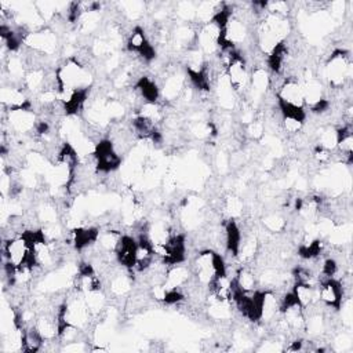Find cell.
I'll return each mask as SVG.
<instances>
[{
  "label": "cell",
  "mask_w": 353,
  "mask_h": 353,
  "mask_svg": "<svg viewBox=\"0 0 353 353\" xmlns=\"http://www.w3.org/2000/svg\"><path fill=\"white\" fill-rule=\"evenodd\" d=\"M58 91L69 90H88L92 85L94 74L91 68L80 63L74 57L66 58L59 66L55 68Z\"/></svg>",
  "instance_id": "1"
},
{
  "label": "cell",
  "mask_w": 353,
  "mask_h": 353,
  "mask_svg": "<svg viewBox=\"0 0 353 353\" xmlns=\"http://www.w3.org/2000/svg\"><path fill=\"white\" fill-rule=\"evenodd\" d=\"M190 268L197 284L210 288L211 283L215 280L216 276L225 274L226 263L223 255L218 254L214 250L204 248L194 255Z\"/></svg>",
  "instance_id": "2"
},
{
  "label": "cell",
  "mask_w": 353,
  "mask_h": 353,
  "mask_svg": "<svg viewBox=\"0 0 353 353\" xmlns=\"http://www.w3.org/2000/svg\"><path fill=\"white\" fill-rule=\"evenodd\" d=\"M323 77L332 90H338L350 83L352 79V58L345 48L331 51L323 66Z\"/></svg>",
  "instance_id": "3"
},
{
  "label": "cell",
  "mask_w": 353,
  "mask_h": 353,
  "mask_svg": "<svg viewBox=\"0 0 353 353\" xmlns=\"http://www.w3.org/2000/svg\"><path fill=\"white\" fill-rule=\"evenodd\" d=\"M23 46L39 54L51 57L58 48V34L50 26H44L41 29L28 32L23 37Z\"/></svg>",
  "instance_id": "4"
},
{
  "label": "cell",
  "mask_w": 353,
  "mask_h": 353,
  "mask_svg": "<svg viewBox=\"0 0 353 353\" xmlns=\"http://www.w3.org/2000/svg\"><path fill=\"white\" fill-rule=\"evenodd\" d=\"M94 157L97 164V172L105 174V175H109L117 171L123 160V157L116 152L109 138H105L97 143L94 150Z\"/></svg>",
  "instance_id": "5"
},
{
  "label": "cell",
  "mask_w": 353,
  "mask_h": 353,
  "mask_svg": "<svg viewBox=\"0 0 353 353\" xmlns=\"http://www.w3.org/2000/svg\"><path fill=\"white\" fill-rule=\"evenodd\" d=\"M225 74L237 95L247 92L250 85V70H248V62L240 51L228 63Z\"/></svg>",
  "instance_id": "6"
},
{
  "label": "cell",
  "mask_w": 353,
  "mask_h": 353,
  "mask_svg": "<svg viewBox=\"0 0 353 353\" xmlns=\"http://www.w3.org/2000/svg\"><path fill=\"white\" fill-rule=\"evenodd\" d=\"M317 295L321 305L327 309L339 312V307L345 299V292L339 279H325L319 283Z\"/></svg>",
  "instance_id": "7"
},
{
  "label": "cell",
  "mask_w": 353,
  "mask_h": 353,
  "mask_svg": "<svg viewBox=\"0 0 353 353\" xmlns=\"http://www.w3.org/2000/svg\"><path fill=\"white\" fill-rule=\"evenodd\" d=\"M277 102L291 105V106H298V108H305V98H303V90L299 79L295 77H287L281 83V85L277 88L274 92Z\"/></svg>",
  "instance_id": "8"
},
{
  "label": "cell",
  "mask_w": 353,
  "mask_h": 353,
  "mask_svg": "<svg viewBox=\"0 0 353 353\" xmlns=\"http://www.w3.org/2000/svg\"><path fill=\"white\" fill-rule=\"evenodd\" d=\"M193 273H192V268L182 265V263H175V265H170L167 268L165 272V277H164V287L167 290H182L185 288V285L192 280Z\"/></svg>",
  "instance_id": "9"
},
{
  "label": "cell",
  "mask_w": 353,
  "mask_h": 353,
  "mask_svg": "<svg viewBox=\"0 0 353 353\" xmlns=\"http://www.w3.org/2000/svg\"><path fill=\"white\" fill-rule=\"evenodd\" d=\"M135 252H137V239L131 234H123L114 251L117 263L131 272L135 265Z\"/></svg>",
  "instance_id": "10"
},
{
  "label": "cell",
  "mask_w": 353,
  "mask_h": 353,
  "mask_svg": "<svg viewBox=\"0 0 353 353\" xmlns=\"http://www.w3.org/2000/svg\"><path fill=\"white\" fill-rule=\"evenodd\" d=\"M280 314V296L273 290L263 291L259 321L269 324Z\"/></svg>",
  "instance_id": "11"
},
{
  "label": "cell",
  "mask_w": 353,
  "mask_h": 353,
  "mask_svg": "<svg viewBox=\"0 0 353 353\" xmlns=\"http://www.w3.org/2000/svg\"><path fill=\"white\" fill-rule=\"evenodd\" d=\"M234 283L243 291H255L258 288V274L252 266L241 265L236 273Z\"/></svg>",
  "instance_id": "12"
},
{
  "label": "cell",
  "mask_w": 353,
  "mask_h": 353,
  "mask_svg": "<svg viewBox=\"0 0 353 353\" xmlns=\"http://www.w3.org/2000/svg\"><path fill=\"white\" fill-rule=\"evenodd\" d=\"M221 207L230 219H239L244 212V201L236 194H226Z\"/></svg>",
  "instance_id": "13"
},
{
  "label": "cell",
  "mask_w": 353,
  "mask_h": 353,
  "mask_svg": "<svg viewBox=\"0 0 353 353\" xmlns=\"http://www.w3.org/2000/svg\"><path fill=\"white\" fill-rule=\"evenodd\" d=\"M288 221L280 212H269L262 218V225L269 233H283L287 229Z\"/></svg>",
  "instance_id": "14"
},
{
  "label": "cell",
  "mask_w": 353,
  "mask_h": 353,
  "mask_svg": "<svg viewBox=\"0 0 353 353\" xmlns=\"http://www.w3.org/2000/svg\"><path fill=\"white\" fill-rule=\"evenodd\" d=\"M84 299L92 316H99V313L106 307V294L103 290L84 294Z\"/></svg>",
  "instance_id": "15"
},
{
  "label": "cell",
  "mask_w": 353,
  "mask_h": 353,
  "mask_svg": "<svg viewBox=\"0 0 353 353\" xmlns=\"http://www.w3.org/2000/svg\"><path fill=\"white\" fill-rule=\"evenodd\" d=\"M175 15L183 22L193 21L196 18V7L192 3H178L175 7Z\"/></svg>",
  "instance_id": "16"
}]
</instances>
